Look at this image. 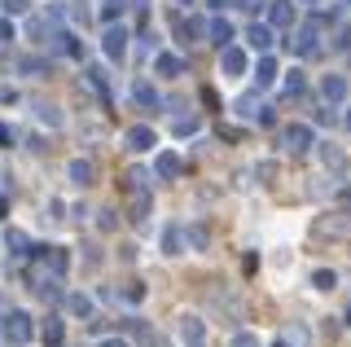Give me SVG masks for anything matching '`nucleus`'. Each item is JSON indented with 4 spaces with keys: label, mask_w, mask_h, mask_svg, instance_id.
Masks as SVG:
<instances>
[{
    "label": "nucleus",
    "mask_w": 351,
    "mask_h": 347,
    "mask_svg": "<svg viewBox=\"0 0 351 347\" xmlns=\"http://www.w3.org/2000/svg\"><path fill=\"white\" fill-rule=\"evenodd\" d=\"M290 49L299 53V58H312L316 49H321V18H307V23L294 31V40H290Z\"/></svg>",
    "instance_id": "f257e3e1"
},
{
    "label": "nucleus",
    "mask_w": 351,
    "mask_h": 347,
    "mask_svg": "<svg viewBox=\"0 0 351 347\" xmlns=\"http://www.w3.org/2000/svg\"><path fill=\"white\" fill-rule=\"evenodd\" d=\"M246 71H250V58H246V49H237V45L219 49V75H224V80H241Z\"/></svg>",
    "instance_id": "f03ea898"
},
{
    "label": "nucleus",
    "mask_w": 351,
    "mask_h": 347,
    "mask_svg": "<svg viewBox=\"0 0 351 347\" xmlns=\"http://www.w3.org/2000/svg\"><path fill=\"white\" fill-rule=\"evenodd\" d=\"M233 110H237L241 119H250V123H263V128H268V123H272V119H277V115H272V106H263V101H259V97H255V93H246V97H237V101H233Z\"/></svg>",
    "instance_id": "7ed1b4c3"
},
{
    "label": "nucleus",
    "mask_w": 351,
    "mask_h": 347,
    "mask_svg": "<svg viewBox=\"0 0 351 347\" xmlns=\"http://www.w3.org/2000/svg\"><path fill=\"white\" fill-rule=\"evenodd\" d=\"M101 53L110 62H123V53H128V27L123 23H106V36H101Z\"/></svg>",
    "instance_id": "20e7f679"
},
{
    "label": "nucleus",
    "mask_w": 351,
    "mask_h": 347,
    "mask_svg": "<svg viewBox=\"0 0 351 347\" xmlns=\"http://www.w3.org/2000/svg\"><path fill=\"white\" fill-rule=\"evenodd\" d=\"M281 145L290 149V154H303V149L316 145V136H312V128H307V123H290V128L281 132Z\"/></svg>",
    "instance_id": "39448f33"
},
{
    "label": "nucleus",
    "mask_w": 351,
    "mask_h": 347,
    "mask_svg": "<svg viewBox=\"0 0 351 347\" xmlns=\"http://www.w3.org/2000/svg\"><path fill=\"white\" fill-rule=\"evenodd\" d=\"M316 233H329V237H343V233H351V211H329V215H321L316 220Z\"/></svg>",
    "instance_id": "423d86ee"
},
{
    "label": "nucleus",
    "mask_w": 351,
    "mask_h": 347,
    "mask_svg": "<svg viewBox=\"0 0 351 347\" xmlns=\"http://www.w3.org/2000/svg\"><path fill=\"white\" fill-rule=\"evenodd\" d=\"M128 149H132V154H145V149H154V145H158V136H154V128L149 123H136V128H128Z\"/></svg>",
    "instance_id": "0eeeda50"
},
{
    "label": "nucleus",
    "mask_w": 351,
    "mask_h": 347,
    "mask_svg": "<svg viewBox=\"0 0 351 347\" xmlns=\"http://www.w3.org/2000/svg\"><path fill=\"white\" fill-rule=\"evenodd\" d=\"M5 339L18 343V347L31 339V317H27V312H9V317H5Z\"/></svg>",
    "instance_id": "6e6552de"
},
{
    "label": "nucleus",
    "mask_w": 351,
    "mask_h": 347,
    "mask_svg": "<svg viewBox=\"0 0 351 347\" xmlns=\"http://www.w3.org/2000/svg\"><path fill=\"white\" fill-rule=\"evenodd\" d=\"M176 31H180V45H197L202 36H211V23H202V18H176Z\"/></svg>",
    "instance_id": "1a4fd4ad"
},
{
    "label": "nucleus",
    "mask_w": 351,
    "mask_h": 347,
    "mask_svg": "<svg viewBox=\"0 0 351 347\" xmlns=\"http://www.w3.org/2000/svg\"><path fill=\"white\" fill-rule=\"evenodd\" d=\"M40 259L49 264L53 277H66V268H71V251L66 246H40Z\"/></svg>",
    "instance_id": "9d476101"
},
{
    "label": "nucleus",
    "mask_w": 351,
    "mask_h": 347,
    "mask_svg": "<svg viewBox=\"0 0 351 347\" xmlns=\"http://www.w3.org/2000/svg\"><path fill=\"white\" fill-rule=\"evenodd\" d=\"M294 5H299V0H272V5H268V23L272 27H294V18H299Z\"/></svg>",
    "instance_id": "9b49d317"
},
{
    "label": "nucleus",
    "mask_w": 351,
    "mask_h": 347,
    "mask_svg": "<svg viewBox=\"0 0 351 347\" xmlns=\"http://www.w3.org/2000/svg\"><path fill=\"white\" fill-rule=\"evenodd\" d=\"M316 149H321V163H325L329 176H343V171H347V154L334 145V141H325V145H316Z\"/></svg>",
    "instance_id": "f8f14e48"
},
{
    "label": "nucleus",
    "mask_w": 351,
    "mask_h": 347,
    "mask_svg": "<svg viewBox=\"0 0 351 347\" xmlns=\"http://www.w3.org/2000/svg\"><path fill=\"white\" fill-rule=\"evenodd\" d=\"M246 40H250V49L255 53H268L277 40H272V23H250L246 27Z\"/></svg>",
    "instance_id": "ddd939ff"
},
{
    "label": "nucleus",
    "mask_w": 351,
    "mask_h": 347,
    "mask_svg": "<svg viewBox=\"0 0 351 347\" xmlns=\"http://www.w3.org/2000/svg\"><path fill=\"white\" fill-rule=\"evenodd\" d=\"M66 176H71V185H80V189H88L97 180V167L88 158H71V167H66Z\"/></svg>",
    "instance_id": "4468645a"
},
{
    "label": "nucleus",
    "mask_w": 351,
    "mask_h": 347,
    "mask_svg": "<svg viewBox=\"0 0 351 347\" xmlns=\"http://www.w3.org/2000/svg\"><path fill=\"white\" fill-rule=\"evenodd\" d=\"M154 171H158V180H176V176H180V154H176V149L154 154Z\"/></svg>",
    "instance_id": "2eb2a0df"
},
{
    "label": "nucleus",
    "mask_w": 351,
    "mask_h": 347,
    "mask_svg": "<svg viewBox=\"0 0 351 347\" xmlns=\"http://www.w3.org/2000/svg\"><path fill=\"white\" fill-rule=\"evenodd\" d=\"M132 97H136V106H145V110H158V106H162V97H158V88H154L149 80L132 84Z\"/></svg>",
    "instance_id": "dca6fc26"
},
{
    "label": "nucleus",
    "mask_w": 351,
    "mask_h": 347,
    "mask_svg": "<svg viewBox=\"0 0 351 347\" xmlns=\"http://www.w3.org/2000/svg\"><path fill=\"white\" fill-rule=\"evenodd\" d=\"M321 97H325V106H338L347 97V80H343V75H325V80H321Z\"/></svg>",
    "instance_id": "f3484780"
},
{
    "label": "nucleus",
    "mask_w": 351,
    "mask_h": 347,
    "mask_svg": "<svg viewBox=\"0 0 351 347\" xmlns=\"http://www.w3.org/2000/svg\"><path fill=\"white\" fill-rule=\"evenodd\" d=\"M40 339H44V347H62V343H66V325H62V317H44Z\"/></svg>",
    "instance_id": "a211bd4d"
},
{
    "label": "nucleus",
    "mask_w": 351,
    "mask_h": 347,
    "mask_svg": "<svg viewBox=\"0 0 351 347\" xmlns=\"http://www.w3.org/2000/svg\"><path fill=\"white\" fill-rule=\"evenodd\" d=\"M184 246H189V251H206V246H211V229H206L202 220L184 224Z\"/></svg>",
    "instance_id": "6ab92c4d"
},
{
    "label": "nucleus",
    "mask_w": 351,
    "mask_h": 347,
    "mask_svg": "<svg viewBox=\"0 0 351 347\" xmlns=\"http://www.w3.org/2000/svg\"><path fill=\"white\" fill-rule=\"evenodd\" d=\"M154 71L167 75V80H180V75H184V58H176V53H158V58H154Z\"/></svg>",
    "instance_id": "aec40b11"
},
{
    "label": "nucleus",
    "mask_w": 351,
    "mask_h": 347,
    "mask_svg": "<svg viewBox=\"0 0 351 347\" xmlns=\"http://www.w3.org/2000/svg\"><path fill=\"white\" fill-rule=\"evenodd\" d=\"M255 84L259 88H272V84H277V62H272L268 53H259V62H255Z\"/></svg>",
    "instance_id": "412c9836"
},
{
    "label": "nucleus",
    "mask_w": 351,
    "mask_h": 347,
    "mask_svg": "<svg viewBox=\"0 0 351 347\" xmlns=\"http://www.w3.org/2000/svg\"><path fill=\"white\" fill-rule=\"evenodd\" d=\"M149 207H154V193L145 189V193H132V215H128V220L132 224H145L149 220Z\"/></svg>",
    "instance_id": "4be33fe9"
},
{
    "label": "nucleus",
    "mask_w": 351,
    "mask_h": 347,
    "mask_svg": "<svg viewBox=\"0 0 351 347\" xmlns=\"http://www.w3.org/2000/svg\"><path fill=\"white\" fill-rule=\"evenodd\" d=\"M233 23H228V18H211V45H219V49H228L233 45Z\"/></svg>",
    "instance_id": "5701e85b"
},
{
    "label": "nucleus",
    "mask_w": 351,
    "mask_h": 347,
    "mask_svg": "<svg viewBox=\"0 0 351 347\" xmlns=\"http://www.w3.org/2000/svg\"><path fill=\"white\" fill-rule=\"evenodd\" d=\"M184 251V229L180 224H167L162 229V255H180Z\"/></svg>",
    "instance_id": "b1692460"
},
{
    "label": "nucleus",
    "mask_w": 351,
    "mask_h": 347,
    "mask_svg": "<svg viewBox=\"0 0 351 347\" xmlns=\"http://www.w3.org/2000/svg\"><path fill=\"white\" fill-rule=\"evenodd\" d=\"M202 334H206V325L197 321V317H180V339H184V347L202 343Z\"/></svg>",
    "instance_id": "393cba45"
},
{
    "label": "nucleus",
    "mask_w": 351,
    "mask_h": 347,
    "mask_svg": "<svg viewBox=\"0 0 351 347\" xmlns=\"http://www.w3.org/2000/svg\"><path fill=\"white\" fill-rule=\"evenodd\" d=\"M290 347H312V334H307V325L303 321H294V325H285V334H281Z\"/></svg>",
    "instance_id": "a878e982"
},
{
    "label": "nucleus",
    "mask_w": 351,
    "mask_h": 347,
    "mask_svg": "<svg viewBox=\"0 0 351 347\" xmlns=\"http://www.w3.org/2000/svg\"><path fill=\"white\" fill-rule=\"evenodd\" d=\"M171 132L176 136H197V132H202V119H197V115H180L171 123Z\"/></svg>",
    "instance_id": "bb28decb"
},
{
    "label": "nucleus",
    "mask_w": 351,
    "mask_h": 347,
    "mask_svg": "<svg viewBox=\"0 0 351 347\" xmlns=\"http://www.w3.org/2000/svg\"><path fill=\"white\" fill-rule=\"evenodd\" d=\"M36 119H40V123H49V128H62L66 123L62 110H58V106H49V101H36Z\"/></svg>",
    "instance_id": "cd10ccee"
},
{
    "label": "nucleus",
    "mask_w": 351,
    "mask_h": 347,
    "mask_svg": "<svg viewBox=\"0 0 351 347\" xmlns=\"http://www.w3.org/2000/svg\"><path fill=\"white\" fill-rule=\"evenodd\" d=\"M5 246L14 255H31V242H27V233H22V229H5Z\"/></svg>",
    "instance_id": "c85d7f7f"
},
{
    "label": "nucleus",
    "mask_w": 351,
    "mask_h": 347,
    "mask_svg": "<svg viewBox=\"0 0 351 347\" xmlns=\"http://www.w3.org/2000/svg\"><path fill=\"white\" fill-rule=\"evenodd\" d=\"M149 185H154V176H149L145 167H132V171H128V189H132V193H145Z\"/></svg>",
    "instance_id": "c756f323"
},
{
    "label": "nucleus",
    "mask_w": 351,
    "mask_h": 347,
    "mask_svg": "<svg viewBox=\"0 0 351 347\" xmlns=\"http://www.w3.org/2000/svg\"><path fill=\"white\" fill-rule=\"evenodd\" d=\"M88 84H93V88L101 93V101H110V80H106V67H93V71H88Z\"/></svg>",
    "instance_id": "7c9ffc66"
},
{
    "label": "nucleus",
    "mask_w": 351,
    "mask_h": 347,
    "mask_svg": "<svg viewBox=\"0 0 351 347\" xmlns=\"http://www.w3.org/2000/svg\"><path fill=\"white\" fill-rule=\"evenodd\" d=\"M66 308H71L75 312V317H93V299H88V295H71V299H66Z\"/></svg>",
    "instance_id": "2f4dec72"
},
{
    "label": "nucleus",
    "mask_w": 351,
    "mask_h": 347,
    "mask_svg": "<svg viewBox=\"0 0 351 347\" xmlns=\"http://www.w3.org/2000/svg\"><path fill=\"white\" fill-rule=\"evenodd\" d=\"M312 286L316 290H334L338 286V273H334V268H316V273H312Z\"/></svg>",
    "instance_id": "473e14b6"
},
{
    "label": "nucleus",
    "mask_w": 351,
    "mask_h": 347,
    "mask_svg": "<svg viewBox=\"0 0 351 347\" xmlns=\"http://www.w3.org/2000/svg\"><path fill=\"white\" fill-rule=\"evenodd\" d=\"M18 71L22 75H44V71H49V62H44V58H18Z\"/></svg>",
    "instance_id": "72a5a7b5"
},
{
    "label": "nucleus",
    "mask_w": 351,
    "mask_h": 347,
    "mask_svg": "<svg viewBox=\"0 0 351 347\" xmlns=\"http://www.w3.org/2000/svg\"><path fill=\"white\" fill-rule=\"evenodd\" d=\"M307 88V80H303V71H290L285 75V97H299Z\"/></svg>",
    "instance_id": "f704fd0d"
},
{
    "label": "nucleus",
    "mask_w": 351,
    "mask_h": 347,
    "mask_svg": "<svg viewBox=\"0 0 351 347\" xmlns=\"http://www.w3.org/2000/svg\"><path fill=\"white\" fill-rule=\"evenodd\" d=\"M228 347H263V343H259V334H250V330H237L233 339H228Z\"/></svg>",
    "instance_id": "c9c22d12"
},
{
    "label": "nucleus",
    "mask_w": 351,
    "mask_h": 347,
    "mask_svg": "<svg viewBox=\"0 0 351 347\" xmlns=\"http://www.w3.org/2000/svg\"><path fill=\"white\" fill-rule=\"evenodd\" d=\"M0 5H5V14H9V18H22V14L31 9V0H0Z\"/></svg>",
    "instance_id": "e433bc0d"
},
{
    "label": "nucleus",
    "mask_w": 351,
    "mask_h": 347,
    "mask_svg": "<svg viewBox=\"0 0 351 347\" xmlns=\"http://www.w3.org/2000/svg\"><path fill=\"white\" fill-rule=\"evenodd\" d=\"M119 14H123V0H106V9H101V18H106V23H114Z\"/></svg>",
    "instance_id": "4c0bfd02"
},
{
    "label": "nucleus",
    "mask_w": 351,
    "mask_h": 347,
    "mask_svg": "<svg viewBox=\"0 0 351 347\" xmlns=\"http://www.w3.org/2000/svg\"><path fill=\"white\" fill-rule=\"evenodd\" d=\"M14 141H18V128H14V123H0V145L9 149V145H14Z\"/></svg>",
    "instance_id": "58836bf2"
},
{
    "label": "nucleus",
    "mask_w": 351,
    "mask_h": 347,
    "mask_svg": "<svg viewBox=\"0 0 351 347\" xmlns=\"http://www.w3.org/2000/svg\"><path fill=\"white\" fill-rule=\"evenodd\" d=\"M97 224H101V229L110 233V229H114V224H119V211H114V207H106V211H101V220H97Z\"/></svg>",
    "instance_id": "ea45409f"
},
{
    "label": "nucleus",
    "mask_w": 351,
    "mask_h": 347,
    "mask_svg": "<svg viewBox=\"0 0 351 347\" xmlns=\"http://www.w3.org/2000/svg\"><path fill=\"white\" fill-rule=\"evenodd\" d=\"M255 176L263 180V185H268V180L277 176V163H259V167H255Z\"/></svg>",
    "instance_id": "a19ab883"
},
{
    "label": "nucleus",
    "mask_w": 351,
    "mask_h": 347,
    "mask_svg": "<svg viewBox=\"0 0 351 347\" xmlns=\"http://www.w3.org/2000/svg\"><path fill=\"white\" fill-rule=\"evenodd\" d=\"M123 295H128L132 303H141V299H145V286H141V281H128V290H123Z\"/></svg>",
    "instance_id": "79ce46f5"
},
{
    "label": "nucleus",
    "mask_w": 351,
    "mask_h": 347,
    "mask_svg": "<svg viewBox=\"0 0 351 347\" xmlns=\"http://www.w3.org/2000/svg\"><path fill=\"white\" fill-rule=\"evenodd\" d=\"M268 0H237V9H263Z\"/></svg>",
    "instance_id": "37998d69"
},
{
    "label": "nucleus",
    "mask_w": 351,
    "mask_h": 347,
    "mask_svg": "<svg viewBox=\"0 0 351 347\" xmlns=\"http://www.w3.org/2000/svg\"><path fill=\"white\" fill-rule=\"evenodd\" d=\"M97 347H128L123 339H106V343H97Z\"/></svg>",
    "instance_id": "c03bdc74"
},
{
    "label": "nucleus",
    "mask_w": 351,
    "mask_h": 347,
    "mask_svg": "<svg viewBox=\"0 0 351 347\" xmlns=\"http://www.w3.org/2000/svg\"><path fill=\"white\" fill-rule=\"evenodd\" d=\"M299 5H321V0H299Z\"/></svg>",
    "instance_id": "a18cd8bd"
},
{
    "label": "nucleus",
    "mask_w": 351,
    "mask_h": 347,
    "mask_svg": "<svg viewBox=\"0 0 351 347\" xmlns=\"http://www.w3.org/2000/svg\"><path fill=\"white\" fill-rule=\"evenodd\" d=\"M219 5H224V0H211V9H219Z\"/></svg>",
    "instance_id": "49530a36"
},
{
    "label": "nucleus",
    "mask_w": 351,
    "mask_h": 347,
    "mask_svg": "<svg viewBox=\"0 0 351 347\" xmlns=\"http://www.w3.org/2000/svg\"><path fill=\"white\" fill-rule=\"evenodd\" d=\"M347 132H351V110H347Z\"/></svg>",
    "instance_id": "de8ad7c7"
},
{
    "label": "nucleus",
    "mask_w": 351,
    "mask_h": 347,
    "mask_svg": "<svg viewBox=\"0 0 351 347\" xmlns=\"http://www.w3.org/2000/svg\"><path fill=\"white\" fill-rule=\"evenodd\" d=\"M180 5H193V0H180Z\"/></svg>",
    "instance_id": "09e8293b"
},
{
    "label": "nucleus",
    "mask_w": 351,
    "mask_h": 347,
    "mask_svg": "<svg viewBox=\"0 0 351 347\" xmlns=\"http://www.w3.org/2000/svg\"><path fill=\"white\" fill-rule=\"evenodd\" d=\"M347 325H351V312H347Z\"/></svg>",
    "instance_id": "8fccbe9b"
},
{
    "label": "nucleus",
    "mask_w": 351,
    "mask_h": 347,
    "mask_svg": "<svg viewBox=\"0 0 351 347\" xmlns=\"http://www.w3.org/2000/svg\"><path fill=\"white\" fill-rule=\"evenodd\" d=\"M193 347H202V343H193Z\"/></svg>",
    "instance_id": "3c124183"
}]
</instances>
